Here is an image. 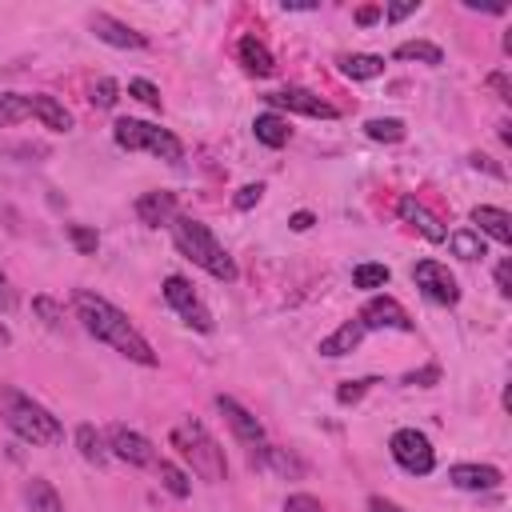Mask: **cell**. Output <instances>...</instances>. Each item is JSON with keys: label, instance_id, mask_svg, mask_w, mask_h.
Returning <instances> with one entry per match:
<instances>
[{"label": "cell", "instance_id": "cell-1", "mask_svg": "<svg viewBox=\"0 0 512 512\" xmlns=\"http://www.w3.org/2000/svg\"><path fill=\"white\" fill-rule=\"evenodd\" d=\"M72 308H76V320L84 324L88 336H96L100 344H108L112 352H120V356L132 360V364L156 368V352H152V344L140 336V328L128 320V312H120L112 300H104V296L80 288V292L72 296Z\"/></svg>", "mask_w": 512, "mask_h": 512}, {"label": "cell", "instance_id": "cell-2", "mask_svg": "<svg viewBox=\"0 0 512 512\" xmlns=\"http://www.w3.org/2000/svg\"><path fill=\"white\" fill-rule=\"evenodd\" d=\"M0 420H4L8 432L20 436L24 444L52 448V444L64 440V424H60L40 400H32L28 392H20L16 384H4V388H0Z\"/></svg>", "mask_w": 512, "mask_h": 512}, {"label": "cell", "instance_id": "cell-3", "mask_svg": "<svg viewBox=\"0 0 512 512\" xmlns=\"http://www.w3.org/2000/svg\"><path fill=\"white\" fill-rule=\"evenodd\" d=\"M168 228H172V244L180 248L184 260H192L196 268H204L208 276H216V280H224V284L236 280V260H232L228 248L212 236L208 224H200V220H192V216H176Z\"/></svg>", "mask_w": 512, "mask_h": 512}, {"label": "cell", "instance_id": "cell-4", "mask_svg": "<svg viewBox=\"0 0 512 512\" xmlns=\"http://www.w3.org/2000/svg\"><path fill=\"white\" fill-rule=\"evenodd\" d=\"M172 448L180 452V460H188L192 464V472L200 476V480H208V484H220V480H228V460H224V448H220V440L200 424V420H192V416H184V420H176L172 424Z\"/></svg>", "mask_w": 512, "mask_h": 512}, {"label": "cell", "instance_id": "cell-5", "mask_svg": "<svg viewBox=\"0 0 512 512\" xmlns=\"http://www.w3.org/2000/svg\"><path fill=\"white\" fill-rule=\"evenodd\" d=\"M112 140H116L120 148H128V152H152V156H160V160H168V164H180V160H184V144H180L168 128L148 124V120H132V116L116 120V124H112Z\"/></svg>", "mask_w": 512, "mask_h": 512}, {"label": "cell", "instance_id": "cell-6", "mask_svg": "<svg viewBox=\"0 0 512 512\" xmlns=\"http://www.w3.org/2000/svg\"><path fill=\"white\" fill-rule=\"evenodd\" d=\"M388 452L392 460L408 472V476H428L436 468V452H432V440L416 428H396L392 440H388Z\"/></svg>", "mask_w": 512, "mask_h": 512}, {"label": "cell", "instance_id": "cell-7", "mask_svg": "<svg viewBox=\"0 0 512 512\" xmlns=\"http://www.w3.org/2000/svg\"><path fill=\"white\" fill-rule=\"evenodd\" d=\"M164 300H168V308H172L188 328H196V332H212V312H208V304L196 296V288H192L180 272L164 276Z\"/></svg>", "mask_w": 512, "mask_h": 512}, {"label": "cell", "instance_id": "cell-8", "mask_svg": "<svg viewBox=\"0 0 512 512\" xmlns=\"http://www.w3.org/2000/svg\"><path fill=\"white\" fill-rule=\"evenodd\" d=\"M412 280H416V288H420L432 304L452 308V304L460 300V284H456V276L448 272V264H440V260H420V264L412 268Z\"/></svg>", "mask_w": 512, "mask_h": 512}, {"label": "cell", "instance_id": "cell-9", "mask_svg": "<svg viewBox=\"0 0 512 512\" xmlns=\"http://www.w3.org/2000/svg\"><path fill=\"white\" fill-rule=\"evenodd\" d=\"M104 440H108V456H116V460H124V464H132V468L156 464V448H152V440H148L144 432L128 428V424H112Z\"/></svg>", "mask_w": 512, "mask_h": 512}, {"label": "cell", "instance_id": "cell-10", "mask_svg": "<svg viewBox=\"0 0 512 512\" xmlns=\"http://www.w3.org/2000/svg\"><path fill=\"white\" fill-rule=\"evenodd\" d=\"M360 324L372 332V328H392V332H412V316L408 308L396 300V296H372L364 308H360Z\"/></svg>", "mask_w": 512, "mask_h": 512}, {"label": "cell", "instance_id": "cell-11", "mask_svg": "<svg viewBox=\"0 0 512 512\" xmlns=\"http://www.w3.org/2000/svg\"><path fill=\"white\" fill-rule=\"evenodd\" d=\"M264 100H268L272 108H288V112L316 116V120H336V116H340L324 96H316V92H308V88H280V92H268Z\"/></svg>", "mask_w": 512, "mask_h": 512}, {"label": "cell", "instance_id": "cell-12", "mask_svg": "<svg viewBox=\"0 0 512 512\" xmlns=\"http://www.w3.org/2000/svg\"><path fill=\"white\" fill-rule=\"evenodd\" d=\"M216 412L228 420V428H232V436L240 440V444H248V448H256V444H264V424L240 404V400H232V396H216Z\"/></svg>", "mask_w": 512, "mask_h": 512}, {"label": "cell", "instance_id": "cell-13", "mask_svg": "<svg viewBox=\"0 0 512 512\" xmlns=\"http://www.w3.org/2000/svg\"><path fill=\"white\" fill-rule=\"evenodd\" d=\"M88 24H92L96 40H104V44H112V48H148V36H144V32L128 28L124 20H116V16H108V12H92Z\"/></svg>", "mask_w": 512, "mask_h": 512}, {"label": "cell", "instance_id": "cell-14", "mask_svg": "<svg viewBox=\"0 0 512 512\" xmlns=\"http://www.w3.org/2000/svg\"><path fill=\"white\" fill-rule=\"evenodd\" d=\"M396 212H400V220H404V224H412V228H416L424 240H432V244L448 240L444 224H440V220H436V216H432V212H428V208H424L416 196H400V200H396Z\"/></svg>", "mask_w": 512, "mask_h": 512}, {"label": "cell", "instance_id": "cell-15", "mask_svg": "<svg viewBox=\"0 0 512 512\" xmlns=\"http://www.w3.org/2000/svg\"><path fill=\"white\" fill-rule=\"evenodd\" d=\"M500 468H492V464H452L448 468V484H456V488H464V492H492V488H500Z\"/></svg>", "mask_w": 512, "mask_h": 512}, {"label": "cell", "instance_id": "cell-16", "mask_svg": "<svg viewBox=\"0 0 512 512\" xmlns=\"http://www.w3.org/2000/svg\"><path fill=\"white\" fill-rule=\"evenodd\" d=\"M136 216H140V224H148V228H164V224H172L180 212H176V192H144L140 200H136Z\"/></svg>", "mask_w": 512, "mask_h": 512}, {"label": "cell", "instance_id": "cell-17", "mask_svg": "<svg viewBox=\"0 0 512 512\" xmlns=\"http://www.w3.org/2000/svg\"><path fill=\"white\" fill-rule=\"evenodd\" d=\"M472 224L480 228V236H492L496 244H512V216L496 204H476L472 208Z\"/></svg>", "mask_w": 512, "mask_h": 512}, {"label": "cell", "instance_id": "cell-18", "mask_svg": "<svg viewBox=\"0 0 512 512\" xmlns=\"http://www.w3.org/2000/svg\"><path fill=\"white\" fill-rule=\"evenodd\" d=\"M28 112L44 124V128H52V132H68L72 128V112L56 100V96H44V92H32L28 96Z\"/></svg>", "mask_w": 512, "mask_h": 512}, {"label": "cell", "instance_id": "cell-19", "mask_svg": "<svg viewBox=\"0 0 512 512\" xmlns=\"http://www.w3.org/2000/svg\"><path fill=\"white\" fill-rule=\"evenodd\" d=\"M364 332H368V328L360 324V316L344 320V324H340L332 336H324V340H320V356H328V360H336V356H348V352H352V348L364 340Z\"/></svg>", "mask_w": 512, "mask_h": 512}, {"label": "cell", "instance_id": "cell-20", "mask_svg": "<svg viewBox=\"0 0 512 512\" xmlns=\"http://www.w3.org/2000/svg\"><path fill=\"white\" fill-rule=\"evenodd\" d=\"M236 56H240V64H244V72L248 76H272V52H268V44L264 40H256V36H240V44H236Z\"/></svg>", "mask_w": 512, "mask_h": 512}, {"label": "cell", "instance_id": "cell-21", "mask_svg": "<svg viewBox=\"0 0 512 512\" xmlns=\"http://www.w3.org/2000/svg\"><path fill=\"white\" fill-rule=\"evenodd\" d=\"M24 504H28V512H64L60 492H56L44 476H32V480L24 484Z\"/></svg>", "mask_w": 512, "mask_h": 512}, {"label": "cell", "instance_id": "cell-22", "mask_svg": "<svg viewBox=\"0 0 512 512\" xmlns=\"http://www.w3.org/2000/svg\"><path fill=\"white\" fill-rule=\"evenodd\" d=\"M252 132H256V140L268 144V148H284L288 136H292V128H288V120H284L280 112H260V116L252 120Z\"/></svg>", "mask_w": 512, "mask_h": 512}, {"label": "cell", "instance_id": "cell-23", "mask_svg": "<svg viewBox=\"0 0 512 512\" xmlns=\"http://www.w3.org/2000/svg\"><path fill=\"white\" fill-rule=\"evenodd\" d=\"M336 64L348 80H372L384 72V56H372V52H344Z\"/></svg>", "mask_w": 512, "mask_h": 512}, {"label": "cell", "instance_id": "cell-24", "mask_svg": "<svg viewBox=\"0 0 512 512\" xmlns=\"http://www.w3.org/2000/svg\"><path fill=\"white\" fill-rule=\"evenodd\" d=\"M76 448H80V456H84L88 464H96V468L108 464V440H104L92 424H80V428H76Z\"/></svg>", "mask_w": 512, "mask_h": 512}, {"label": "cell", "instance_id": "cell-25", "mask_svg": "<svg viewBox=\"0 0 512 512\" xmlns=\"http://www.w3.org/2000/svg\"><path fill=\"white\" fill-rule=\"evenodd\" d=\"M364 132H368V140H380V144H400L408 136L404 120H396V116H372L364 124Z\"/></svg>", "mask_w": 512, "mask_h": 512}, {"label": "cell", "instance_id": "cell-26", "mask_svg": "<svg viewBox=\"0 0 512 512\" xmlns=\"http://www.w3.org/2000/svg\"><path fill=\"white\" fill-rule=\"evenodd\" d=\"M392 56L396 60H420V64H444V52L432 40H404V44H396Z\"/></svg>", "mask_w": 512, "mask_h": 512}, {"label": "cell", "instance_id": "cell-27", "mask_svg": "<svg viewBox=\"0 0 512 512\" xmlns=\"http://www.w3.org/2000/svg\"><path fill=\"white\" fill-rule=\"evenodd\" d=\"M448 248H452L460 260H480V256H484V236L472 232V228H460V232L448 236Z\"/></svg>", "mask_w": 512, "mask_h": 512}, {"label": "cell", "instance_id": "cell-28", "mask_svg": "<svg viewBox=\"0 0 512 512\" xmlns=\"http://www.w3.org/2000/svg\"><path fill=\"white\" fill-rule=\"evenodd\" d=\"M156 476H160V484L176 496V500H184L188 492H192V480L184 476V468H176L172 460H156Z\"/></svg>", "mask_w": 512, "mask_h": 512}, {"label": "cell", "instance_id": "cell-29", "mask_svg": "<svg viewBox=\"0 0 512 512\" xmlns=\"http://www.w3.org/2000/svg\"><path fill=\"white\" fill-rule=\"evenodd\" d=\"M32 112H28V96H20V92H0V128H12V124H20V120H28Z\"/></svg>", "mask_w": 512, "mask_h": 512}, {"label": "cell", "instance_id": "cell-30", "mask_svg": "<svg viewBox=\"0 0 512 512\" xmlns=\"http://www.w3.org/2000/svg\"><path fill=\"white\" fill-rule=\"evenodd\" d=\"M388 276H392V272H388L384 264H356V268H352V284H356V288H364V292L384 288V284H388Z\"/></svg>", "mask_w": 512, "mask_h": 512}, {"label": "cell", "instance_id": "cell-31", "mask_svg": "<svg viewBox=\"0 0 512 512\" xmlns=\"http://www.w3.org/2000/svg\"><path fill=\"white\" fill-rule=\"evenodd\" d=\"M88 100H92V108H112V104L120 100V84H116L112 76H100V80L88 88Z\"/></svg>", "mask_w": 512, "mask_h": 512}, {"label": "cell", "instance_id": "cell-32", "mask_svg": "<svg viewBox=\"0 0 512 512\" xmlns=\"http://www.w3.org/2000/svg\"><path fill=\"white\" fill-rule=\"evenodd\" d=\"M128 96H136L144 108H152V112H160V88L152 84V80H144V76H136V80H128Z\"/></svg>", "mask_w": 512, "mask_h": 512}, {"label": "cell", "instance_id": "cell-33", "mask_svg": "<svg viewBox=\"0 0 512 512\" xmlns=\"http://www.w3.org/2000/svg\"><path fill=\"white\" fill-rule=\"evenodd\" d=\"M32 312H36L48 328H64V308H60L52 296H36V300H32Z\"/></svg>", "mask_w": 512, "mask_h": 512}, {"label": "cell", "instance_id": "cell-34", "mask_svg": "<svg viewBox=\"0 0 512 512\" xmlns=\"http://www.w3.org/2000/svg\"><path fill=\"white\" fill-rule=\"evenodd\" d=\"M68 240L76 244V252H80V256H92V252H96V244H100V236H96L92 228H84V224H68Z\"/></svg>", "mask_w": 512, "mask_h": 512}, {"label": "cell", "instance_id": "cell-35", "mask_svg": "<svg viewBox=\"0 0 512 512\" xmlns=\"http://www.w3.org/2000/svg\"><path fill=\"white\" fill-rule=\"evenodd\" d=\"M372 384H376L372 376H364V380H344V384L336 388V400H340V404H356V400H360V396H364Z\"/></svg>", "mask_w": 512, "mask_h": 512}, {"label": "cell", "instance_id": "cell-36", "mask_svg": "<svg viewBox=\"0 0 512 512\" xmlns=\"http://www.w3.org/2000/svg\"><path fill=\"white\" fill-rule=\"evenodd\" d=\"M284 512H324V504L316 496H308V492H292L284 500Z\"/></svg>", "mask_w": 512, "mask_h": 512}, {"label": "cell", "instance_id": "cell-37", "mask_svg": "<svg viewBox=\"0 0 512 512\" xmlns=\"http://www.w3.org/2000/svg\"><path fill=\"white\" fill-rule=\"evenodd\" d=\"M260 196H264V184H244V188L232 196V204H236L240 212H248V208H256V204H260Z\"/></svg>", "mask_w": 512, "mask_h": 512}, {"label": "cell", "instance_id": "cell-38", "mask_svg": "<svg viewBox=\"0 0 512 512\" xmlns=\"http://www.w3.org/2000/svg\"><path fill=\"white\" fill-rule=\"evenodd\" d=\"M436 380H440V368H436V364H424V368H416V372L404 376V384H412V388H416V384H420V388H432Z\"/></svg>", "mask_w": 512, "mask_h": 512}, {"label": "cell", "instance_id": "cell-39", "mask_svg": "<svg viewBox=\"0 0 512 512\" xmlns=\"http://www.w3.org/2000/svg\"><path fill=\"white\" fill-rule=\"evenodd\" d=\"M496 292L508 300L512 296V260H500L496 264Z\"/></svg>", "mask_w": 512, "mask_h": 512}, {"label": "cell", "instance_id": "cell-40", "mask_svg": "<svg viewBox=\"0 0 512 512\" xmlns=\"http://www.w3.org/2000/svg\"><path fill=\"white\" fill-rule=\"evenodd\" d=\"M416 8H420V0H408V4H388V12H384V16H388V20L396 24V20H404V16H412Z\"/></svg>", "mask_w": 512, "mask_h": 512}, {"label": "cell", "instance_id": "cell-41", "mask_svg": "<svg viewBox=\"0 0 512 512\" xmlns=\"http://www.w3.org/2000/svg\"><path fill=\"white\" fill-rule=\"evenodd\" d=\"M468 164H472V168H484L488 176H504V168H500V164H492L484 152H472V156H468Z\"/></svg>", "mask_w": 512, "mask_h": 512}, {"label": "cell", "instance_id": "cell-42", "mask_svg": "<svg viewBox=\"0 0 512 512\" xmlns=\"http://www.w3.org/2000/svg\"><path fill=\"white\" fill-rule=\"evenodd\" d=\"M488 88H496V96H500L504 104L512 100V92H508V76H504V72H492V76H488Z\"/></svg>", "mask_w": 512, "mask_h": 512}, {"label": "cell", "instance_id": "cell-43", "mask_svg": "<svg viewBox=\"0 0 512 512\" xmlns=\"http://www.w3.org/2000/svg\"><path fill=\"white\" fill-rule=\"evenodd\" d=\"M368 512H404V508L388 496H368Z\"/></svg>", "mask_w": 512, "mask_h": 512}, {"label": "cell", "instance_id": "cell-44", "mask_svg": "<svg viewBox=\"0 0 512 512\" xmlns=\"http://www.w3.org/2000/svg\"><path fill=\"white\" fill-rule=\"evenodd\" d=\"M380 12H384V8H376V4H364V8H356V24H372Z\"/></svg>", "mask_w": 512, "mask_h": 512}, {"label": "cell", "instance_id": "cell-45", "mask_svg": "<svg viewBox=\"0 0 512 512\" xmlns=\"http://www.w3.org/2000/svg\"><path fill=\"white\" fill-rule=\"evenodd\" d=\"M288 224H292V232H308L312 228V212H296Z\"/></svg>", "mask_w": 512, "mask_h": 512}, {"label": "cell", "instance_id": "cell-46", "mask_svg": "<svg viewBox=\"0 0 512 512\" xmlns=\"http://www.w3.org/2000/svg\"><path fill=\"white\" fill-rule=\"evenodd\" d=\"M0 308H12V288L4 280V272H0Z\"/></svg>", "mask_w": 512, "mask_h": 512}, {"label": "cell", "instance_id": "cell-47", "mask_svg": "<svg viewBox=\"0 0 512 512\" xmlns=\"http://www.w3.org/2000/svg\"><path fill=\"white\" fill-rule=\"evenodd\" d=\"M0 344H8V328L4 324H0Z\"/></svg>", "mask_w": 512, "mask_h": 512}]
</instances>
